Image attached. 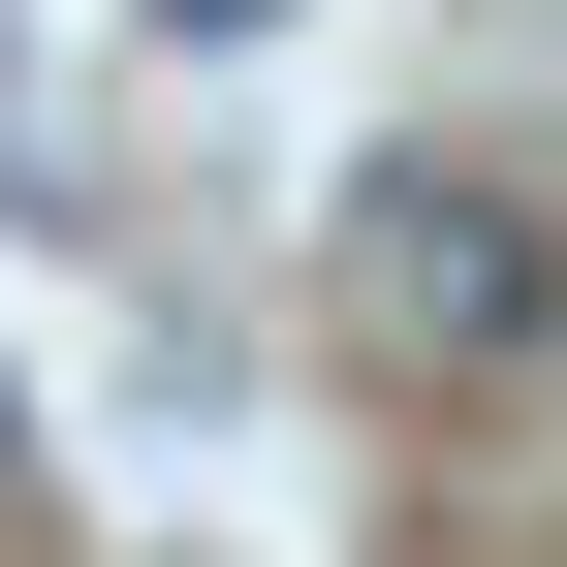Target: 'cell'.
<instances>
[{"instance_id": "3957f363", "label": "cell", "mask_w": 567, "mask_h": 567, "mask_svg": "<svg viewBox=\"0 0 567 567\" xmlns=\"http://www.w3.org/2000/svg\"><path fill=\"white\" fill-rule=\"evenodd\" d=\"M0 442H32V410H0Z\"/></svg>"}, {"instance_id": "6da1fadb", "label": "cell", "mask_w": 567, "mask_h": 567, "mask_svg": "<svg viewBox=\"0 0 567 567\" xmlns=\"http://www.w3.org/2000/svg\"><path fill=\"white\" fill-rule=\"evenodd\" d=\"M347 347L536 379V347H567V189L536 158H379V189H347Z\"/></svg>"}, {"instance_id": "7a4b0ae2", "label": "cell", "mask_w": 567, "mask_h": 567, "mask_svg": "<svg viewBox=\"0 0 567 567\" xmlns=\"http://www.w3.org/2000/svg\"><path fill=\"white\" fill-rule=\"evenodd\" d=\"M158 32H284V0H158Z\"/></svg>"}]
</instances>
